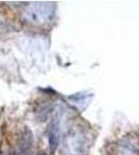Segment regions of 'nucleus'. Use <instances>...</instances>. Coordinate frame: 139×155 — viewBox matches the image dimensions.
I'll return each mask as SVG.
<instances>
[{"instance_id":"obj_1","label":"nucleus","mask_w":139,"mask_h":155,"mask_svg":"<svg viewBox=\"0 0 139 155\" xmlns=\"http://www.w3.org/2000/svg\"><path fill=\"white\" fill-rule=\"evenodd\" d=\"M58 141H59V118H58V116H55L52 120V123L49 129V144L52 152L56 150Z\"/></svg>"},{"instance_id":"obj_2","label":"nucleus","mask_w":139,"mask_h":155,"mask_svg":"<svg viewBox=\"0 0 139 155\" xmlns=\"http://www.w3.org/2000/svg\"><path fill=\"white\" fill-rule=\"evenodd\" d=\"M40 155H45V154H40Z\"/></svg>"}]
</instances>
